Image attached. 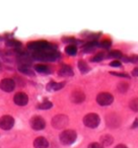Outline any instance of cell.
Here are the masks:
<instances>
[{"mask_svg": "<svg viewBox=\"0 0 138 148\" xmlns=\"http://www.w3.org/2000/svg\"><path fill=\"white\" fill-rule=\"evenodd\" d=\"M27 48L34 53L36 52H44V51H49V50H57V47L54 44H51L47 41L44 40H40V41H33L27 43Z\"/></svg>", "mask_w": 138, "mask_h": 148, "instance_id": "cell-1", "label": "cell"}, {"mask_svg": "<svg viewBox=\"0 0 138 148\" xmlns=\"http://www.w3.org/2000/svg\"><path fill=\"white\" fill-rule=\"evenodd\" d=\"M33 59L39 60V61H46V62H53L60 58V53L57 50H49V51L44 52H36L32 55Z\"/></svg>", "mask_w": 138, "mask_h": 148, "instance_id": "cell-2", "label": "cell"}, {"mask_svg": "<svg viewBox=\"0 0 138 148\" xmlns=\"http://www.w3.org/2000/svg\"><path fill=\"white\" fill-rule=\"evenodd\" d=\"M77 138V134L74 130H71V129H68V130H64V131L61 132L59 136V139L60 142H61L63 145H71L75 142Z\"/></svg>", "mask_w": 138, "mask_h": 148, "instance_id": "cell-3", "label": "cell"}, {"mask_svg": "<svg viewBox=\"0 0 138 148\" xmlns=\"http://www.w3.org/2000/svg\"><path fill=\"white\" fill-rule=\"evenodd\" d=\"M100 123H101V119H100L99 115L95 113H89L85 115L84 118H83V124L87 128L95 129L100 125Z\"/></svg>", "mask_w": 138, "mask_h": 148, "instance_id": "cell-4", "label": "cell"}, {"mask_svg": "<svg viewBox=\"0 0 138 148\" xmlns=\"http://www.w3.org/2000/svg\"><path fill=\"white\" fill-rule=\"evenodd\" d=\"M68 119L67 116L65 115H57L52 119V126L56 129H63L68 125Z\"/></svg>", "mask_w": 138, "mask_h": 148, "instance_id": "cell-5", "label": "cell"}, {"mask_svg": "<svg viewBox=\"0 0 138 148\" xmlns=\"http://www.w3.org/2000/svg\"><path fill=\"white\" fill-rule=\"evenodd\" d=\"M114 101V97L109 92H101L97 95V103L102 107L110 106Z\"/></svg>", "mask_w": 138, "mask_h": 148, "instance_id": "cell-6", "label": "cell"}, {"mask_svg": "<svg viewBox=\"0 0 138 148\" xmlns=\"http://www.w3.org/2000/svg\"><path fill=\"white\" fill-rule=\"evenodd\" d=\"M30 125H31L32 129H34L35 131H41V130L45 129L46 127V122L40 116H35L31 119L30 121Z\"/></svg>", "mask_w": 138, "mask_h": 148, "instance_id": "cell-7", "label": "cell"}, {"mask_svg": "<svg viewBox=\"0 0 138 148\" xmlns=\"http://www.w3.org/2000/svg\"><path fill=\"white\" fill-rule=\"evenodd\" d=\"M13 126H14V119L11 116L5 115L0 118V128L2 130L8 131L12 129Z\"/></svg>", "mask_w": 138, "mask_h": 148, "instance_id": "cell-8", "label": "cell"}, {"mask_svg": "<svg viewBox=\"0 0 138 148\" xmlns=\"http://www.w3.org/2000/svg\"><path fill=\"white\" fill-rule=\"evenodd\" d=\"M15 88V82L12 78H3L0 81V89L4 92H11Z\"/></svg>", "mask_w": 138, "mask_h": 148, "instance_id": "cell-9", "label": "cell"}, {"mask_svg": "<svg viewBox=\"0 0 138 148\" xmlns=\"http://www.w3.org/2000/svg\"><path fill=\"white\" fill-rule=\"evenodd\" d=\"M13 103L19 107H25L29 103V97L25 92H17L13 97Z\"/></svg>", "mask_w": 138, "mask_h": 148, "instance_id": "cell-10", "label": "cell"}, {"mask_svg": "<svg viewBox=\"0 0 138 148\" xmlns=\"http://www.w3.org/2000/svg\"><path fill=\"white\" fill-rule=\"evenodd\" d=\"M106 120H107L108 126L111 128H117L121 124V120H120V118L116 114H110Z\"/></svg>", "mask_w": 138, "mask_h": 148, "instance_id": "cell-11", "label": "cell"}, {"mask_svg": "<svg viewBox=\"0 0 138 148\" xmlns=\"http://www.w3.org/2000/svg\"><path fill=\"white\" fill-rule=\"evenodd\" d=\"M60 76H63V77H69V76H73V69L71 66L67 65V64H63V65L60 67L59 71H58Z\"/></svg>", "mask_w": 138, "mask_h": 148, "instance_id": "cell-12", "label": "cell"}, {"mask_svg": "<svg viewBox=\"0 0 138 148\" xmlns=\"http://www.w3.org/2000/svg\"><path fill=\"white\" fill-rule=\"evenodd\" d=\"M70 99L74 103H81L85 99V95L81 90H74L71 93Z\"/></svg>", "mask_w": 138, "mask_h": 148, "instance_id": "cell-13", "label": "cell"}, {"mask_svg": "<svg viewBox=\"0 0 138 148\" xmlns=\"http://www.w3.org/2000/svg\"><path fill=\"white\" fill-rule=\"evenodd\" d=\"M5 45H6V47L9 48V49H14L17 53V52H19L21 50L23 44H21L19 41H17V40L8 39V40H6V42H5Z\"/></svg>", "mask_w": 138, "mask_h": 148, "instance_id": "cell-14", "label": "cell"}, {"mask_svg": "<svg viewBox=\"0 0 138 148\" xmlns=\"http://www.w3.org/2000/svg\"><path fill=\"white\" fill-rule=\"evenodd\" d=\"M34 147L35 148H48L49 147V142L45 137H38L34 141Z\"/></svg>", "mask_w": 138, "mask_h": 148, "instance_id": "cell-15", "label": "cell"}, {"mask_svg": "<svg viewBox=\"0 0 138 148\" xmlns=\"http://www.w3.org/2000/svg\"><path fill=\"white\" fill-rule=\"evenodd\" d=\"M99 46H100V44L97 41H89L82 47V51L84 52V53H91V52H93V50L97 47H99Z\"/></svg>", "mask_w": 138, "mask_h": 148, "instance_id": "cell-16", "label": "cell"}, {"mask_svg": "<svg viewBox=\"0 0 138 148\" xmlns=\"http://www.w3.org/2000/svg\"><path fill=\"white\" fill-rule=\"evenodd\" d=\"M65 85L64 82H55V81H51L47 84V90L48 91H57L62 89Z\"/></svg>", "mask_w": 138, "mask_h": 148, "instance_id": "cell-17", "label": "cell"}, {"mask_svg": "<svg viewBox=\"0 0 138 148\" xmlns=\"http://www.w3.org/2000/svg\"><path fill=\"white\" fill-rule=\"evenodd\" d=\"M35 70L42 74H49L51 72V69H50L49 66L44 65V64H38V65H36Z\"/></svg>", "mask_w": 138, "mask_h": 148, "instance_id": "cell-18", "label": "cell"}, {"mask_svg": "<svg viewBox=\"0 0 138 148\" xmlns=\"http://www.w3.org/2000/svg\"><path fill=\"white\" fill-rule=\"evenodd\" d=\"M17 69H19V71L21 72V73L25 74V75H30V76L35 75V73H34V71L31 69L30 66H19Z\"/></svg>", "mask_w": 138, "mask_h": 148, "instance_id": "cell-19", "label": "cell"}, {"mask_svg": "<svg viewBox=\"0 0 138 148\" xmlns=\"http://www.w3.org/2000/svg\"><path fill=\"white\" fill-rule=\"evenodd\" d=\"M78 69H79V71L81 72L82 74H85V73H87V72L89 71V65H87V63L85 61H83V60H79L78 61Z\"/></svg>", "mask_w": 138, "mask_h": 148, "instance_id": "cell-20", "label": "cell"}, {"mask_svg": "<svg viewBox=\"0 0 138 148\" xmlns=\"http://www.w3.org/2000/svg\"><path fill=\"white\" fill-rule=\"evenodd\" d=\"M101 142H102L101 144L103 146H109L114 142V139L111 135H105V136H102Z\"/></svg>", "mask_w": 138, "mask_h": 148, "instance_id": "cell-21", "label": "cell"}, {"mask_svg": "<svg viewBox=\"0 0 138 148\" xmlns=\"http://www.w3.org/2000/svg\"><path fill=\"white\" fill-rule=\"evenodd\" d=\"M65 52L67 55L69 56H75L77 53V47L75 45H68L67 47L65 48Z\"/></svg>", "mask_w": 138, "mask_h": 148, "instance_id": "cell-22", "label": "cell"}, {"mask_svg": "<svg viewBox=\"0 0 138 148\" xmlns=\"http://www.w3.org/2000/svg\"><path fill=\"white\" fill-rule=\"evenodd\" d=\"M129 108L133 112H138V97H134L129 103Z\"/></svg>", "mask_w": 138, "mask_h": 148, "instance_id": "cell-23", "label": "cell"}, {"mask_svg": "<svg viewBox=\"0 0 138 148\" xmlns=\"http://www.w3.org/2000/svg\"><path fill=\"white\" fill-rule=\"evenodd\" d=\"M52 107H53V103H52L51 101H43V103H40V105L38 106V109H40V110H49V109H51Z\"/></svg>", "mask_w": 138, "mask_h": 148, "instance_id": "cell-24", "label": "cell"}, {"mask_svg": "<svg viewBox=\"0 0 138 148\" xmlns=\"http://www.w3.org/2000/svg\"><path fill=\"white\" fill-rule=\"evenodd\" d=\"M128 88H129V84L127 82H120L118 84V91H120L122 93L126 92L128 90Z\"/></svg>", "mask_w": 138, "mask_h": 148, "instance_id": "cell-25", "label": "cell"}, {"mask_svg": "<svg viewBox=\"0 0 138 148\" xmlns=\"http://www.w3.org/2000/svg\"><path fill=\"white\" fill-rule=\"evenodd\" d=\"M107 58H115V59H120V58H123V55H122V53L120 51L115 50V51L110 52Z\"/></svg>", "mask_w": 138, "mask_h": 148, "instance_id": "cell-26", "label": "cell"}, {"mask_svg": "<svg viewBox=\"0 0 138 148\" xmlns=\"http://www.w3.org/2000/svg\"><path fill=\"white\" fill-rule=\"evenodd\" d=\"M106 57L104 52H100V53L95 54V57L91 58V62H101L102 60H104V58Z\"/></svg>", "mask_w": 138, "mask_h": 148, "instance_id": "cell-27", "label": "cell"}, {"mask_svg": "<svg viewBox=\"0 0 138 148\" xmlns=\"http://www.w3.org/2000/svg\"><path fill=\"white\" fill-rule=\"evenodd\" d=\"M100 46H101L102 48H104V49H110V47L112 46V42L110 41V40H104V41L100 44Z\"/></svg>", "mask_w": 138, "mask_h": 148, "instance_id": "cell-28", "label": "cell"}, {"mask_svg": "<svg viewBox=\"0 0 138 148\" xmlns=\"http://www.w3.org/2000/svg\"><path fill=\"white\" fill-rule=\"evenodd\" d=\"M62 40L64 43H71V45H74L75 43H77V40L74 38H63Z\"/></svg>", "mask_w": 138, "mask_h": 148, "instance_id": "cell-29", "label": "cell"}, {"mask_svg": "<svg viewBox=\"0 0 138 148\" xmlns=\"http://www.w3.org/2000/svg\"><path fill=\"white\" fill-rule=\"evenodd\" d=\"M112 75L114 76H119V77H125V78H128L129 79V75L128 74H125V73H118V72H110Z\"/></svg>", "mask_w": 138, "mask_h": 148, "instance_id": "cell-30", "label": "cell"}, {"mask_svg": "<svg viewBox=\"0 0 138 148\" xmlns=\"http://www.w3.org/2000/svg\"><path fill=\"white\" fill-rule=\"evenodd\" d=\"M87 148H104V146L102 145L101 143H97V142H93V143H91L89 145Z\"/></svg>", "mask_w": 138, "mask_h": 148, "instance_id": "cell-31", "label": "cell"}, {"mask_svg": "<svg viewBox=\"0 0 138 148\" xmlns=\"http://www.w3.org/2000/svg\"><path fill=\"white\" fill-rule=\"evenodd\" d=\"M110 66H112V67H120L121 66V62H119L118 60H115V61H112L110 63Z\"/></svg>", "mask_w": 138, "mask_h": 148, "instance_id": "cell-32", "label": "cell"}, {"mask_svg": "<svg viewBox=\"0 0 138 148\" xmlns=\"http://www.w3.org/2000/svg\"><path fill=\"white\" fill-rule=\"evenodd\" d=\"M128 59H129V62L138 64V56H132V57L128 58Z\"/></svg>", "mask_w": 138, "mask_h": 148, "instance_id": "cell-33", "label": "cell"}, {"mask_svg": "<svg viewBox=\"0 0 138 148\" xmlns=\"http://www.w3.org/2000/svg\"><path fill=\"white\" fill-rule=\"evenodd\" d=\"M132 75H133V76L138 77V67L134 68V69L132 70Z\"/></svg>", "mask_w": 138, "mask_h": 148, "instance_id": "cell-34", "label": "cell"}, {"mask_svg": "<svg viewBox=\"0 0 138 148\" xmlns=\"http://www.w3.org/2000/svg\"><path fill=\"white\" fill-rule=\"evenodd\" d=\"M138 127V119H136L135 121H134L133 125H132V128H137Z\"/></svg>", "mask_w": 138, "mask_h": 148, "instance_id": "cell-35", "label": "cell"}, {"mask_svg": "<svg viewBox=\"0 0 138 148\" xmlns=\"http://www.w3.org/2000/svg\"><path fill=\"white\" fill-rule=\"evenodd\" d=\"M115 148H128L126 145H124V144H119V145H117Z\"/></svg>", "mask_w": 138, "mask_h": 148, "instance_id": "cell-36", "label": "cell"}]
</instances>
